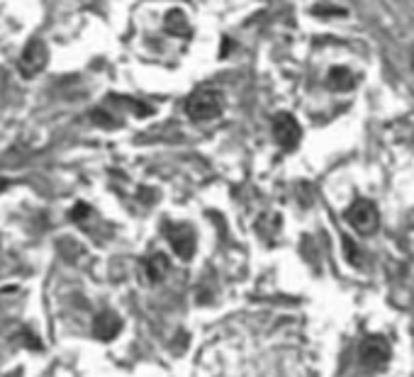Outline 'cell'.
Here are the masks:
<instances>
[{
  "instance_id": "5",
  "label": "cell",
  "mask_w": 414,
  "mask_h": 377,
  "mask_svg": "<svg viewBox=\"0 0 414 377\" xmlns=\"http://www.w3.org/2000/svg\"><path fill=\"white\" fill-rule=\"evenodd\" d=\"M273 134H276V141L280 144L283 148H295L300 144V124L298 119H295L293 115H288V112H283V115H278L273 119Z\"/></svg>"
},
{
  "instance_id": "1",
  "label": "cell",
  "mask_w": 414,
  "mask_h": 377,
  "mask_svg": "<svg viewBox=\"0 0 414 377\" xmlns=\"http://www.w3.org/2000/svg\"><path fill=\"white\" fill-rule=\"evenodd\" d=\"M185 110H188V115L192 119H197V122L214 119V117H219V112H222V95L212 88H200L188 98Z\"/></svg>"
},
{
  "instance_id": "3",
  "label": "cell",
  "mask_w": 414,
  "mask_h": 377,
  "mask_svg": "<svg viewBox=\"0 0 414 377\" xmlns=\"http://www.w3.org/2000/svg\"><path fill=\"white\" fill-rule=\"evenodd\" d=\"M346 219H349V224L354 226L356 231L368 236V234H373L378 229L380 214L373 202H368V200H356L349 207V212H346Z\"/></svg>"
},
{
  "instance_id": "9",
  "label": "cell",
  "mask_w": 414,
  "mask_h": 377,
  "mask_svg": "<svg viewBox=\"0 0 414 377\" xmlns=\"http://www.w3.org/2000/svg\"><path fill=\"white\" fill-rule=\"evenodd\" d=\"M166 268H168L166 256L156 253V256H151V258L146 261V275H149L151 283H158V280L166 275Z\"/></svg>"
},
{
  "instance_id": "7",
  "label": "cell",
  "mask_w": 414,
  "mask_h": 377,
  "mask_svg": "<svg viewBox=\"0 0 414 377\" xmlns=\"http://www.w3.org/2000/svg\"><path fill=\"white\" fill-rule=\"evenodd\" d=\"M122 331V319L115 312H100L93 319V336L98 341H115Z\"/></svg>"
},
{
  "instance_id": "8",
  "label": "cell",
  "mask_w": 414,
  "mask_h": 377,
  "mask_svg": "<svg viewBox=\"0 0 414 377\" xmlns=\"http://www.w3.org/2000/svg\"><path fill=\"white\" fill-rule=\"evenodd\" d=\"M329 85H332L334 90H349L354 88V76H351L349 68H332L329 71Z\"/></svg>"
},
{
  "instance_id": "12",
  "label": "cell",
  "mask_w": 414,
  "mask_h": 377,
  "mask_svg": "<svg viewBox=\"0 0 414 377\" xmlns=\"http://www.w3.org/2000/svg\"><path fill=\"white\" fill-rule=\"evenodd\" d=\"M88 214H90V207H88L86 202H78L76 207H73L71 212H69V217H71L73 222H81V219H86Z\"/></svg>"
},
{
  "instance_id": "6",
  "label": "cell",
  "mask_w": 414,
  "mask_h": 377,
  "mask_svg": "<svg viewBox=\"0 0 414 377\" xmlns=\"http://www.w3.org/2000/svg\"><path fill=\"white\" fill-rule=\"evenodd\" d=\"M166 236H168V241H171L173 251L178 253V258H183V261L192 258V253H195V236H192L190 226H185V224L166 226Z\"/></svg>"
},
{
  "instance_id": "4",
  "label": "cell",
  "mask_w": 414,
  "mask_h": 377,
  "mask_svg": "<svg viewBox=\"0 0 414 377\" xmlns=\"http://www.w3.org/2000/svg\"><path fill=\"white\" fill-rule=\"evenodd\" d=\"M390 361V344L383 336H368L361 344V363L368 370H383Z\"/></svg>"
},
{
  "instance_id": "10",
  "label": "cell",
  "mask_w": 414,
  "mask_h": 377,
  "mask_svg": "<svg viewBox=\"0 0 414 377\" xmlns=\"http://www.w3.org/2000/svg\"><path fill=\"white\" fill-rule=\"evenodd\" d=\"M166 27L171 30L173 34H185L188 32V22H185L183 13H178V10H173V13H168V20H166Z\"/></svg>"
},
{
  "instance_id": "2",
  "label": "cell",
  "mask_w": 414,
  "mask_h": 377,
  "mask_svg": "<svg viewBox=\"0 0 414 377\" xmlns=\"http://www.w3.org/2000/svg\"><path fill=\"white\" fill-rule=\"evenodd\" d=\"M47 59H49L47 44H44L42 39H30V42L25 44V49H22V54H20L18 68H20V73L25 78H32V76H37V73L44 71Z\"/></svg>"
},
{
  "instance_id": "11",
  "label": "cell",
  "mask_w": 414,
  "mask_h": 377,
  "mask_svg": "<svg viewBox=\"0 0 414 377\" xmlns=\"http://www.w3.org/2000/svg\"><path fill=\"white\" fill-rule=\"evenodd\" d=\"M344 251H346V258H349V263H359L361 261L359 248H356V244L351 241V239H344Z\"/></svg>"
}]
</instances>
